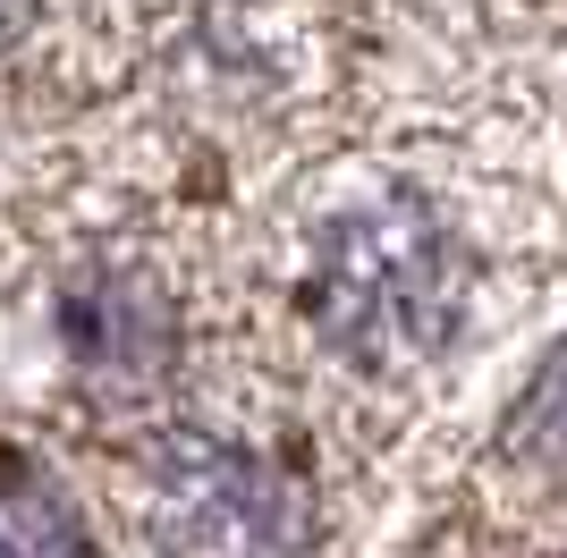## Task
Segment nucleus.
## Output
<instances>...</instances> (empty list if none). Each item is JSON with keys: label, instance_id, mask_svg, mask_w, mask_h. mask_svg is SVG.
I'll list each match as a JSON object with an SVG mask.
<instances>
[{"label": "nucleus", "instance_id": "f257e3e1", "mask_svg": "<svg viewBox=\"0 0 567 558\" xmlns=\"http://www.w3.org/2000/svg\"><path fill=\"white\" fill-rule=\"evenodd\" d=\"M466 246L424 186L348 178L297 220L288 313L355 381H406L466 330Z\"/></svg>", "mask_w": 567, "mask_h": 558}, {"label": "nucleus", "instance_id": "f03ea898", "mask_svg": "<svg viewBox=\"0 0 567 558\" xmlns=\"http://www.w3.org/2000/svg\"><path fill=\"white\" fill-rule=\"evenodd\" d=\"M136 525L153 558H313L322 474L271 423L187 415L136 457Z\"/></svg>", "mask_w": 567, "mask_h": 558}, {"label": "nucleus", "instance_id": "7ed1b4c3", "mask_svg": "<svg viewBox=\"0 0 567 558\" xmlns=\"http://www.w3.org/2000/svg\"><path fill=\"white\" fill-rule=\"evenodd\" d=\"M51 348L94 406H144L178 364V304L144 262L94 255L51 297Z\"/></svg>", "mask_w": 567, "mask_h": 558}, {"label": "nucleus", "instance_id": "20e7f679", "mask_svg": "<svg viewBox=\"0 0 567 558\" xmlns=\"http://www.w3.org/2000/svg\"><path fill=\"white\" fill-rule=\"evenodd\" d=\"M0 558H102L76 499L25 448H0Z\"/></svg>", "mask_w": 567, "mask_h": 558}, {"label": "nucleus", "instance_id": "39448f33", "mask_svg": "<svg viewBox=\"0 0 567 558\" xmlns=\"http://www.w3.org/2000/svg\"><path fill=\"white\" fill-rule=\"evenodd\" d=\"M508 457H525L534 474H559L567 465V355L543 372V390L525 397L517 432H508Z\"/></svg>", "mask_w": 567, "mask_h": 558}, {"label": "nucleus", "instance_id": "423d86ee", "mask_svg": "<svg viewBox=\"0 0 567 558\" xmlns=\"http://www.w3.org/2000/svg\"><path fill=\"white\" fill-rule=\"evenodd\" d=\"M34 9H43V0H0V51H9L25 25H34Z\"/></svg>", "mask_w": 567, "mask_h": 558}]
</instances>
